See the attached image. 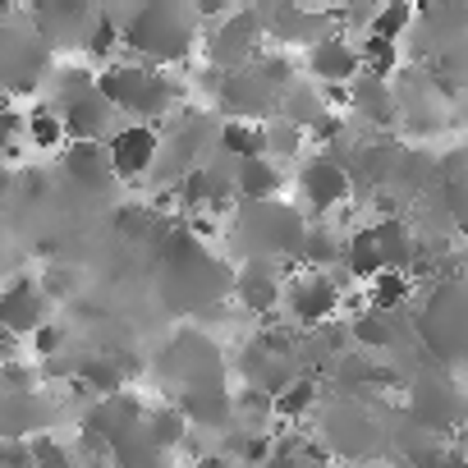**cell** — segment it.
I'll return each mask as SVG.
<instances>
[{
  "mask_svg": "<svg viewBox=\"0 0 468 468\" xmlns=\"http://www.w3.org/2000/svg\"><path fill=\"white\" fill-rule=\"evenodd\" d=\"M349 335H354V345H363V349H390L395 345V313H372V308H363L354 322H349Z\"/></svg>",
  "mask_w": 468,
  "mask_h": 468,
  "instance_id": "cell-22",
  "label": "cell"
},
{
  "mask_svg": "<svg viewBox=\"0 0 468 468\" xmlns=\"http://www.w3.org/2000/svg\"><path fill=\"white\" fill-rule=\"evenodd\" d=\"M15 349H19V335L0 331V358H5V363H15Z\"/></svg>",
  "mask_w": 468,
  "mask_h": 468,
  "instance_id": "cell-36",
  "label": "cell"
},
{
  "mask_svg": "<svg viewBox=\"0 0 468 468\" xmlns=\"http://www.w3.org/2000/svg\"><path fill=\"white\" fill-rule=\"evenodd\" d=\"M124 372H129V367H120L115 358H88V363H79V381H83L88 390H101L106 399H111V395H120Z\"/></svg>",
  "mask_w": 468,
  "mask_h": 468,
  "instance_id": "cell-24",
  "label": "cell"
},
{
  "mask_svg": "<svg viewBox=\"0 0 468 468\" xmlns=\"http://www.w3.org/2000/svg\"><path fill=\"white\" fill-rule=\"evenodd\" d=\"M216 101L225 115L234 120H253V124H271V115L281 111V92H271L253 69H239V74H220L216 83Z\"/></svg>",
  "mask_w": 468,
  "mask_h": 468,
  "instance_id": "cell-5",
  "label": "cell"
},
{
  "mask_svg": "<svg viewBox=\"0 0 468 468\" xmlns=\"http://www.w3.org/2000/svg\"><path fill=\"white\" fill-rule=\"evenodd\" d=\"M395 60H399V47H395V42H381V37H363V42H358V65H363V74L390 83Z\"/></svg>",
  "mask_w": 468,
  "mask_h": 468,
  "instance_id": "cell-25",
  "label": "cell"
},
{
  "mask_svg": "<svg viewBox=\"0 0 468 468\" xmlns=\"http://www.w3.org/2000/svg\"><path fill=\"white\" fill-rule=\"evenodd\" d=\"M234 294H239V303H244L249 313H271V308H281L285 285H281L276 262H249L239 276H234Z\"/></svg>",
  "mask_w": 468,
  "mask_h": 468,
  "instance_id": "cell-12",
  "label": "cell"
},
{
  "mask_svg": "<svg viewBox=\"0 0 468 468\" xmlns=\"http://www.w3.org/2000/svg\"><path fill=\"white\" fill-rule=\"evenodd\" d=\"M281 165L271 156H258V161H239V170H234V193L249 197V202H276L281 197Z\"/></svg>",
  "mask_w": 468,
  "mask_h": 468,
  "instance_id": "cell-14",
  "label": "cell"
},
{
  "mask_svg": "<svg viewBox=\"0 0 468 468\" xmlns=\"http://www.w3.org/2000/svg\"><path fill=\"white\" fill-rule=\"evenodd\" d=\"M65 175L74 184H88V188H106L115 175H111V156L101 143H74L65 147Z\"/></svg>",
  "mask_w": 468,
  "mask_h": 468,
  "instance_id": "cell-16",
  "label": "cell"
},
{
  "mask_svg": "<svg viewBox=\"0 0 468 468\" xmlns=\"http://www.w3.org/2000/svg\"><path fill=\"white\" fill-rule=\"evenodd\" d=\"M111 115H115V106L92 88V92L65 101V111H60V120H65V138H74V143H101V133L111 129Z\"/></svg>",
  "mask_w": 468,
  "mask_h": 468,
  "instance_id": "cell-10",
  "label": "cell"
},
{
  "mask_svg": "<svg viewBox=\"0 0 468 468\" xmlns=\"http://www.w3.org/2000/svg\"><path fill=\"white\" fill-rule=\"evenodd\" d=\"M317 404V381L313 377H294L281 395H276V418H303Z\"/></svg>",
  "mask_w": 468,
  "mask_h": 468,
  "instance_id": "cell-27",
  "label": "cell"
},
{
  "mask_svg": "<svg viewBox=\"0 0 468 468\" xmlns=\"http://www.w3.org/2000/svg\"><path fill=\"white\" fill-rule=\"evenodd\" d=\"M106 156H111V175L115 179H143L156 161H161V133L152 124H124L120 133H111L106 143Z\"/></svg>",
  "mask_w": 468,
  "mask_h": 468,
  "instance_id": "cell-6",
  "label": "cell"
},
{
  "mask_svg": "<svg viewBox=\"0 0 468 468\" xmlns=\"http://www.w3.org/2000/svg\"><path fill=\"white\" fill-rule=\"evenodd\" d=\"M372 239H377V253H381L386 271H409V267H413V258H418V239H413L409 220H399V216L377 220V225H372Z\"/></svg>",
  "mask_w": 468,
  "mask_h": 468,
  "instance_id": "cell-13",
  "label": "cell"
},
{
  "mask_svg": "<svg viewBox=\"0 0 468 468\" xmlns=\"http://www.w3.org/2000/svg\"><path fill=\"white\" fill-rule=\"evenodd\" d=\"M197 42V15L184 5H147L124 24V47H133L147 65L184 60Z\"/></svg>",
  "mask_w": 468,
  "mask_h": 468,
  "instance_id": "cell-1",
  "label": "cell"
},
{
  "mask_svg": "<svg viewBox=\"0 0 468 468\" xmlns=\"http://www.w3.org/2000/svg\"><path fill=\"white\" fill-rule=\"evenodd\" d=\"M111 468H165V450H156L143 431L111 450Z\"/></svg>",
  "mask_w": 468,
  "mask_h": 468,
  "instance_id": "cell-23",
  "label": "cell"
},
{
  "mask_svg": "<svg viewBox=\"0 0 468 468\" xmlns=\"http://www.w3.org/2000/svg\"><path fill=\"white\" fill-rule=\"evenodd\" d=\"M37 285H42L47 299H69L79 281H74V271H65V267H47V276H42Z\"/></svg>",
  "mask_w": 468,
  "mask_h": 468,
  "instance_id": "cell-32",
  "label": "cell"
},
{
  "mask_svg": "<svg viewBox=\"0 0 468 468\" xmlns=\"http://www.w3.org/2000/svg\"><path fill=\"white\" fill-rule=\"evenodd\" d=\"M454 468H468V450H463V454H459V459H454Z\"/></svg>",
  "mask_w": 468,
  "mask_h": 468,
  "instance_id": "cell-37",
  "label": "cell"
},
{
  "mask_svg": "<svg viewBox=\"0 0 468 468\" xmlns=\"http://www.w3.org/2000/svg\"><path fill=\"white\" fill-rule=\"evenodd\" d=\"M19 133H24V115L5 111V115H0V156L15 152V138H19Z\"/></svg>",
  "mask_w": 468,
  "mask_h": 468,
  "instance_id": "cell-34",
  "label": "cell"
},
{
  "mask_svg": "<svg viewBox=\"0 0 468 468\" xmlns=\"http://www.w3.org/2000/svg\"><path fill=\"white\" fill-rule=\"evenodd\" d=\"M409 24H413V10H409V5H381V10L372 15V28H367L363 37H381V42H399Z\"/></svg>",
  "mask_w": 468,
  "mask_h": 468,
  "instance_id": "cell-28",
  "label": "cell"
},
{
  "mask_svg": "<svg viewBox=\"0 0 468 468\" xmlns=\"http://www.w3.org/2000/svg\"><path fill=\"white\" fill-rule=\"evenodd\" d=\"M262 33H267L262 10H234L207 37V60L216 69H225V74H239V69H249L262 56Z\"/></svg>",
  "mask_w": 468,
  "mask_h": 468,
  "instance_id": "cell-3",
  "label": "cell"
},
{
  "mask_svg": "<svg viewBox=\"0 0 468 468\" xmlns=\"http://www.w3.org/2000/svg\"><path fill=\"white\" fill-rule=\"evenodd\" d=\"M281 303L290 308L294 326H326L340 313L345 294H340L335 276H326V271H299L294 281H285V299Z\"/></svg>",
  "mask_w": 468,
  "mask_h": 468,
  "instance_id": "cell-4",
  "label": "cell"
},
{
  "mask_svg": "<svg viewBox=\"0 0 468 468\" xmlns=\"http://www.w3.org/2000/svg\"><path fill=\"white\" fill-rule=\"evenodd\" d=\"M413 294V276L409 271H381L377 281H367V308L372 313H399Z\"/></svg>",
  "mask_w": 468,
  "mask_h": 468,
  "instance_id": "cell-20",
  "label": "cell"
},
{
  "mask_svg": "<svg viewBox=\"0 0 468 468\" xmlns=\"http://www.w3.org/2000/svg\"><path fill=\"white\" fill-rule=\"evenodd\" d=\"M143 436L156 445V450H179L184 445V436H188V418L179 413V404H156V409H147V418H143Z\"/></svg>",
  "mask_w": 468,
  "mask_h": 468,
  "instance_id": "cell-17",
  "label": "cell"
},
{
  "mask_svg": "<svg viewBox=\"0 0 468 468\" xmlns=\"http://www.w3.org/2000/svg\"><path fill=\"white\" fill-rule=\"evenodd\" d=\"M120 42H124V28H120L111 15L92 19V28H88V51H92V56H111Z\"/></svg>",
  "mask_w": 468,
  "mask_h": 468,
  "instance_id": "cell-29",
  "label": "cell"
},
{
  "mask_svg": "<svg viewBox=\"0 0 468 468\" xmlns=\"http://www.w3.org/2000/svg\"><path fill=\"white\" fill-rule=\"evenodd\" d=\"M97 92L115 111L138 115V124L175 111V83L165 74H156L152 65H111L106 74H97Z\"/></svg>",
  "mask_w": 468,
  "mask_h": 468,
  "instance_id": "cell-2",
  "label": "cell"
},
{
  "mask_svg": "<svg viewBox=\"0 0 468 468\" xmlns=\"http://www.w3.org/2000/svg\"><path fill=\"white\" fill-rule=\"evenodd\" d=\"M349 101H354V111H363L372 124H395V115H399L390 83H386V79H372V74H358V79L349 83Z\"/></svg>",
  "mask_w": 468,
  "mask_h": 468,
  "instance_id": "cell-15",
  "label": "cell"
},
{
  "mask_svg": "<svg viewBox=\"0 0 468 468\" xmlns=\"http://www.w3.org/2000/svg\"><path fill=\"white\" fill-rule=\"evenodd\" d=\"M308 69H313L317 83H354V79L363 74L358 47H354L345 33H331V37H322V42L308 51Z\"/></svg>",
  "mask_w": 468,
  "mask_h": 468,
  "instance_id": "cell-9",
  "label": "cell"
},
{
  "mask_svg": "<svg viewBox=\"0 0 468 468\" xmlns=\"http://www.w3.org/2000/svg\"><path fill=\"white\" fill-rule=\"evenodd\" d=\"M24 133H28V143H33V147H60V143H65V120H60L56 111L37 106V111H28Z\"/></svg>",
  "mask_w": 468,
  "mask_h": 468,
  "instance_id": "cell-26",
  "label": "cell"
},
{
  "mask_svg": "<svg viewBox=\"0 0 468 468\" xmlns=\"http://www.w3.org/2000/svg\"><path fill=\"white\" fill-rule=\"evenodd\" d=\"M33 349H37L42 358H56V354L65 349V326H56V322H42V326L33 331Z\"/></svg>",
  "mask_w": 468,
  "mask_h": 468,
  "instance_id": "cell-33",
  "label": "cell"
},
{
  "mask_svg": "<svg viewBox=\"0 0 468 468\" xmlns=\"http://www.w3.org/2000/svg\"><path fill=\"white\" fill-rule=\"evenodd\" d=\"M179 413L188 418V427H229L234 422V395L225 390V381L193 386V390H179Z\"/></svg>",
  "mask_w": 468,
  "mask_h": 468,
  "instance_id": "cell-11",
  "label": "cell"
},
{
  "mask_svg": "<svg viewBox=\"0 0 468 468\" xmlns=\"http://www.w3.org/2000/svg\"><path fill=\"white\" fill-rule=\"evenodd\" d=\"M345 267H349L354 281H377V276L386 271V262H381V253H377V239H372V225L354 229L349 239H345Z\"/></svg>",
  "mask_w": 468,
  "mask_h": 468,
  "instance_id": "cell-18",
  "label": "cell"
},
{
  "mask_svg": "<svg viewBox=\"0 0 468 468\" xmlns=\"http://www.w3.org/2000/svg\"><path fill=\"white\" fill-rule=\"evenodd\" d=\"M152 220H156V216H152L147 207H120V211H115V225H120V234H129V239H143V234L152 229Z\"/></svg>",
  "mask_w": 468,
  "mask_h": 468,
  "instance_id": "cell-31",
  "label": "cell"
},
{
  "mask_svg": "<svg viewBox=\"0 0 468 468\" xmlns=\"http://www.w3.org/2000/svg\"><path fill=\"white\" fill-rule=\"evenodd\" d=\"M299 262H303L308 271H326V267L345 262V239H340L331 225H308V239H303Z\"/></svg>",
  "mask_w": 468,
  "mask_h": 468,
  "instance_id": "cell-19",
  "label": "cell"
},
{
  "mask_svg": "<svg viewBox=\"0 0 468 468\" xmlns=\"http://www.w3.org/2000/svg\"><path fill=\"white\" fill-rule=\"evenodd\" d=\"M299 193H303V202H308L317 216H331L335 207L349 202L354 175H349L335 156H313V161H303V170H299Z\"/></svg>",
  "mask_w": 468,
  "mask_h": 468,
  "instance_id": "cell-7",
  "label": "cell"
},
{
  "mask_svg": "<svg viewBox=\"0 0 468 468\" xmlns=\"http://www.w3.org/2000/svg\"><path fill=\"white\" fill-rule=\"evenodd\" d=\"M28 450H33V468H69V450H65V445H56L51 436L28 441Z\"/></svg>",
  "mask_w": 468,
  "mask_h": 468,
  "instance_id": "cell-30",
  "label": "cell"
},
{
  "mask_svg": "<svg viewBox=\"0 0 468 468\" xmlns=\"http://www.w3.org/2000/svg\"><path fill=\"white\" fill-rule=\"evenodd\" d=\"M42 313H47V294L28 276H19L0 294V331H10V335H33L42 326Z\"/></svg>",
  "mask_w": 468,
  "mask_h": 468,
  "instance_id": "cell-8",
  "label": "cell"
},
{
  "mask_svg": "<svg viewBox=\"0 0 468 468\" xmlns=\"http://www.w3.org/2000/svg\"><path fill=\"white\" fill-rule=\"evenodd\" d=\"M220 147L239 161H258L267 156V124H244V120H229L220 129Z\"/></svg>",
  "mask_w": 468,
  "mask_h": 468,
  "instance_id": "cell-21",
  "label": "cell"
},
{
  "mask_svg": "<svg viewBox=\"0 0 468 468\" xmlns=\"http://www.w3.org/2000/svg\"><path fill=\"white\" fill-rule=\"evenodd\" d=\"M0 381H5V386H15V390H28V386H33V372H24L19 363H5V372H0Z\"/></svg>",
  "mask_w": 468,
  "mask_h": 468,
  "instance_id": "cell-35",
  "label": "cell"
}]
</instances>
